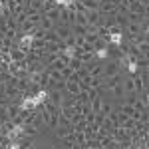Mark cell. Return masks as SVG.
<instances>
[{"label": "cell", "instance_id": "52a82bcc", "mask_svg": "<svg viewBox=\"0 0 149 149\" xmlns=\"http://www.w3.org/2000/svg\"><path fill=\"white\" fill-rule=\"evenodd\" d=\"M32 100H34L36 107H40L42 103H46V100H48V92H46V90H38V92L32 95Z\"/></svg>", "mask_w": 149, "mask_h": 149}, {"label": "cell", "instance_id": "30bf717a", "mask_svg": "<svg viewBox=\"0 0 149 149\" xmlns=\"http://www.w3.org/2000/svg\"><path fill=\"white\" fill-rule=\"evenodd\" d=\"M0 131H2V121H0Z\"/></svg>", "mask_w": 149, "mask_h": 149}, {"label": "cell", "instance_id": "ba28073f", "mask_svg": "<svg viewBox=\"0 0 149 149\" xmlns=\"http://www.w3.org/2000/svg\"><path fill=\"white\" fill-rule=\"evenodd\" d=\"M6 149H22V143L18 141V139H14V141H8V147Z\"/></svg>", "mask_w": 149, "mask_h": 149}, {"label": "cell", "instance_id": "9c48e42d", "mask_svg": "<svg viewBox=\"0 0 149 149\" xmlns=\"http://www.w3.org/2000/svg\"><path fill=\"white\" fill-rule=\"evenodd\" d=\"M4 12H6V2L0 0V14H4Z\"/></svg>", "mask_w": 149, "mask_h": 149}, {"label": "cell", "instance_id": "7a4b0ae2", "mask_svg": "<svg viewBox=\"0 0 149 149\" xmlns=\"http://www.w3.org/2000/svg\"><path fill=\"white\" fill-rule=\"evenodd\" d=\"M76 54H78V46L76 44H66L64 50H62V58L66 62H74L76 60Z\"/></svg>", "mask_w": 149, "mask_h": 149}, {"label": "cell", "instance_id": "5b68a950", "mask_svg": "<svg viewBox=\"0 0 149 149\" xmlns=\"http://www.w3.org/2000/svg\"><path fill=\"white\" fill-rule=\"evenodd\" d=\"M18 109L20 111H32V109H36V103L32 100V95H24L20 100V103H18Z\"/></svg>", "mask_w": 149, "mask_h": 149}, {"label": "cell", "instance_id": "6da1fadb", "mask_svg": "<svg viewBox=\"0 0 149 149\" xmlns=\"http://www.w3.org/2000/svg\"><path fill=\"white\" fill-rule=\"evenodd\" d=\"M34 42H36V32H24L20 36V40H18V48L22 52H26V50H30L34 46Z\"/></svg>", "mask_w": 149, "mask_h": 149}, {"label": "cell", "instance_id": "8992f818", "mask_svg": "<svg viewBox=\"0 0 149 149\" xmlns=\"http://www.w3.org/2000/svg\"><path fill=\"white\" fill-rule=\"evenodd\" d=\"M93 58L100 60V62H107V60H109V50L105 46H97L95 52H93Z\"/></svg>", "mask_w": 149, "mask_h": 149}, {"label": "cell", "instance_id": "3957f363", "mask_svg": "<svg viewBox=\"0 0 149 149\" xmlns=\"http://www.w3.org/2000/svg\"><path fill=\"white\" fill-rule=\"evenodd\" d=\"M24 131H26V127H24V123H16V125L12 127L10 131L6 133V139L8 141H14V139H20L24 135Z\"/></svg>", "mask_w": 149, "mask_h": 149}, {"label": "cell", "instance_id": "277c9868", "mask_svg": "<svg viewBox=\"0 0 149 149\" xmlns=\"http://www.w3.org/2000/svg\"><path fill=\"white\" fill-rule=\"evenodd\" d=\"M107 40H109V44H113V46H123V34L117 30V28H111V32H109V36H107Z\"/></svg>", "mask_w": 149, "mask_h": 149}]
</instances>
